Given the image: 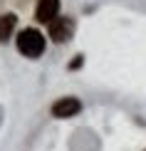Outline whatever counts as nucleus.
Wrapping results in <instances>:
<instances>
[{
    "mask_svg": "<svg viewBox=\"0 0 146 151\" xmlns=\"http://www.w3.org/2000/svg\"><path fill=\"white\" fill-rule=\"evenodd\" d=\"M57 12H60V0H37V8H35V17L40 22H52L57 20Z\"/></svg>",
    "mask_w": 146,
    "mask_h": 151,
    "instance_id": "nucleus-4",
    "label": "nucleus"
},
{
    "mask_svg": "<svg viewBox=\"0 0 146 151\" xmlns=\"http://www.w3.org/2000/svg\"><path fill=\"white\" fill-rule=\"evenodd\" d=\"M79 109H82V102L74 99V97H65V99H60V102L52 104V114L57 119H69V116L79 114Z\"/></svg>",
    "mask_w": 146,
    "mask_h": 151,
    "instance_id": "nucleus-3",
    "label": "nucleus"
},
{
    "mask_svg": "<svg viewBox=\"0 0 146 151\" xmlns=\"http://www.w3.org/2000/svg\"><path fill=\"white\" fill-rule=\"evenodd\" d=\"M15 22H17V17L12 15V12H8V15H0V42H5V40L12 35Z\"/></svg>",
    "mask_w": 146,
    "mask_h": 151,
    "instance_id": "nucleus-5",
    "label": "nucleus"
},
{
    "mask_svg": "<svg viewBox=\"0 0 146 151\" xmlns=\"http://www.w3.org/2000/svg\"><path fill=\"white\" fill-rule=\"evenodd\" d=\"M17 50L25 55V57H40L45 52V35L35 27H25L20 35H17Z\"/></svg>",
    "mask_w": 146,
    "mask_h": 151,
    "instance_id": "nucleus-1",
    "label": "nucleus"
},
{
    "mask_svg": "<svg viewBox=\"0 0 146 151\" xmlns=\"http://www.w3.org/2000/svg\"><path fill=\"white\" fill-rule=\"evenodd\" d=\"M79 65H82V55H77V57H74L72 62H69V67H72V70H77Z\"/></svg>",
    "mask_w": 146,
    "mask_h": 151,
    "instance_id": "nucleus-6",
    "label": "nucleus"
},
{
    "mask_svg": "<svg viewBox=\"0 0 146 151\" xmlns=\"http://www.w3.org/2000/svg\"><path fill=\"white\" fill-rule=\"evenodd\" d=\"M74 32V22L72 17H57V20L50 22V37L55 42H67Z\"/></svg>",
    "mask_w": 146,
    "mask_h": 151,
    "instance_id": "nucleus-2",
    "label": "nucleus"
}]
</instances>
